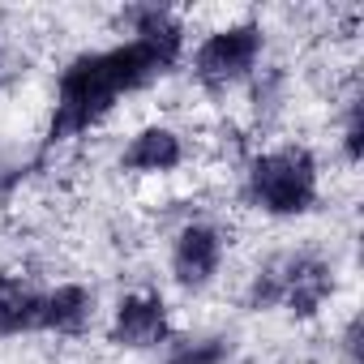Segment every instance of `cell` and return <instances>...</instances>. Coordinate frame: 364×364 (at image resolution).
Instances as JSON below:
<instances>
[{
  "label": "cell",
  "instance_id": "7",
  "mask_svg": "<svg viewBox=\"0 0 364 364\" xmlns=\"http://www.w3.org/2000/svg\"><path fill=\"white\" fill-rule=\"evenodd\" d=\"M180 163H185V137L171 124H141L120 150V167L137 176H167Z\"/></svg>",
  "mask_w": 364,
  "mask_h": 364
},
{
  "label": "cell",
  "instance_id": "5",
  "mask_svg": "<svg viewBox=\"0 0 364 364\" xmlns=\"http://www.w3.org/2000/svg\"><path fill=\"white\" fill-rule=\"evenodd\" d=\"M171 338V309L159 291H129L116 300L107 321V343L120 351H154Z\"/></svg>",
  "mask_w": 364,
  "mask_h": 364
},
{
  "label": "cell",
  "instance_id": "10",
  "mask_svg": "<svg viewBox=\"0 0 364 364\" xmlns=\"http://www.w3.org/2000/svg\"><path fill=\"white\" fill-rule=\"evenodd\" d=\"M232 338L223 334H198V338H167L163 364H228Z\"/></svg>",
  "mask_w": 364,
  "mask_h": 364
},
{
  "label": "cell",
  "instance_id": "1",
  "mask_svg": "<svg viewBox=\"0 0 364 364\" xmlns=\"http://www.w3.org/2000/svg\"><path fill=\"white\" fill-rule=\"evenodd\" d=\"M133 31L124 43L77 52L56 77V103L48 120V141H73L99 129L120 99L150 90L185 60V22L167 9H133Z\"/></svg>",
  "mask_w": 364,
  "mask_h": 364
},
{
  "label": "cell",
  "instance_id": "4",
  "mask_svg": "<svg viewBox=\"0 0 364 364\" xmlns=\"http://www.w3.org/2000/svg\"><path fill=\"white\" fill-rule=\"evenodd\" d=\"M266 52V31L257 22H228L215 26L193 48V77L206 90H232L257 73V60Z\"/></svg>",
  "mask_w": 364,
  "mask_h": 364
},
{
  "label": "cell",
  "instance_id": "8",
  "mask_svg": "<svg viewBox=\"0 0 364 364\" xmlns=\"http://www.w3.org/2000/svg\"><path fill=\"white\" fill-rule=\"evenodd\" d=\"M99 313V296L86 283H56L52 291H43V317L39 330L60 334V338H82L95 326Z\"/></svg>",
  "mask_w": 364,
  "mask_h": 364
},
{
  "label": "cell",
  "instance_id": "11",
  "mask_svg": "<svg viewBox=\"0 0 364 364\" xmlns=\"http://www.w3.org/2000/svg\"><path fill=\"white\" fill-rule=\"evenodd\" d=\"M360 141H364V129H360V103L347 107V124H343V150H347V163H360Z\"/></svg>",
  "mask_w": 364,
  "mask_h": 364
},
{
  "label": "cell",
  "instance_id": "2",
  "mask_svg": "<svg viewBox=\"0 0 364 364\" xmlns=\"http://www.w3.org/2000/svg\"><path fill=\"white\" fill-rule=\"evenodd\" d=\"M321 198V167L309 146L287 141L249 159L245 171V202L266 219H300Z\"/></svg>",
  "mask_w": 364,
  "mask_h": 364
},
{
  "label": "cell",
  "instance_id": "12",
  "mask_svg": "<svg viewBox=\"0 0 364 364\" xmlns=\"http://www.w3.org/2000/svg\"><path fill=\"white\" fill-rule=\"evenodd\" d=\"M5 77H9V65H5V52H0V86H5Z\"/></svg>",
  "mask_w": 364,
  "mask_h": 364
},
{
  "label": "cell",
  "instance_id": "9",
  "mask_svg": "<svg viewBox=\"0 0 364 364\" xmlns=\"http://www.w3.org/2000/svg\"><path fill=\"white\" fill-rule=\"evenodd\" d=\"M43 317V291L22 274H0V338L35 334Z\"/></svg>",
  "mask_w": 364,
  "mask_h": 364
},
{
  "label": "cell",
  "instance_id": "6",
  "mask_svg": "<svg viewBox=\"0 0 364 364\" xmlns=\"http://www.w3.org/2000/svg\"><path fill=\"white\" fill-rule=\"evenodd\" d=\"M223 257H228V236L219 223H206V219H193L185 223L176 236H171V279L185 287V291H202L215 283V274L223 270Z\"/></svg>",
  "mask_w": 364,
  "mask_h": 364
},
{
  "label": "cell",
  "instance_id": "3",
  "mask_svg": "<svg viewBox=\"0 0 364 364\" xmlns=\"http://www.w3.org/2000/svg\"><path fill=\"white\" fill-rule=\"evenodd\" d=\"M330 291H334V274H330L326 262H317L309 253H287V257L266 262L253 274L249 304L253 309H287V313L313 317L330 300Z\"/></svg>",
  "mask_w": 364,
  "mask_h": 364
}]
</instances>
